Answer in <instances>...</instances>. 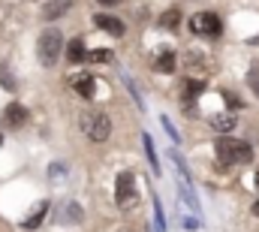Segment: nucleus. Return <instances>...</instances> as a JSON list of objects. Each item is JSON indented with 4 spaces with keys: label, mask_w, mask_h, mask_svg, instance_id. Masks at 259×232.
Here are the masks:
<instances>
[{
    "label": "nucleus",
    "mask_w": 259,
    "mask_h": 232,
    "mask_svg": "<svg viewBox=\"0 0 259 232\" xmlns=\"http://www.w3.org/2000/svg\"><path fill=\"white\" fill-rule=\"evenodd\" d=\"M214 151L220 157V163L226 166H235V163H250L253 160V148L241 139H232V136H220L214 142Z\"/></svg>",
    "instance_id": "nucleus-1"
},
{
    "label": "nucleus",
    "mask_w": 259,
    "mask_h": 232,
    "mask_svg": "<svg viewBox=\"0 0 259 232\" xmlns=\"http://www.w3.org/2000/svg\"><path fill=\"white\" fill-rule=\"evenodd\" d=\"M61 52H64V33L55 30V27L42 30V33H39V43H36L39 63H42V66H55L58 58H61Z\"/></svg>",
    "instance_id": "nucleus-2"
},
{
    "label": "nucleus",
    "mask_w": 259,
    "mask_h": 232,
    "mask_svg": "<svg viewBox=\"0 0 259 232\" xmlns=\"http://www.w3.org/2000/svg\"><path fill=\"white\" fill-rule=\"evenodd\" d=\"M81 130L91 142H106L112 136V121L103 112H84L81 115Z\"/></svg>",
    "instance_id": "nucleus-3"
},
{
    "label": "nucleus",
    "mask_w": 259,
    "mask_h": 232,
    "mask_svg": "<svg viewBox=\"0 0 259 232\" xmlns=\"http://www.w3.org/2000/svg\"><path fill=\"white\" fill-rule=\"evenodd\" d=\"M115 199H118L121 208H133V205H136L139 193H136V178L130 172H121L115 178Z\"/></svg>",
    "instance_id": "nucleus-4"
},
{
    "label": "nucleus",
    "mask_w": 259,
    "mask_h": 232,
    "mask_svg": "<svg viewBox=\"0 0 259 232\" xmlns=\"http://www.w3.org/2000/svg\"><path fill=\"white\" fill-rule=\"evenodd\" d=\"M190 30H193L196 36H220L223 24H220V18L214 12H196L193 18H190Z\"/></svg>",
    "instance_id": "nucleus-5"
},
{
    "label": "nucleus",
    "mask_w": 259,
    "mask_h": 232,
    "mask_svg": "<svg viewBox=\"0 0 259 232\" xmlns=\"http://www.w3.org/2000/svg\"><path fill=\"white\" fill-rule=\"evenodd\" d=\"M94 24H97L100 30L112 33V36H124V33H127V24H124L121 18H115V15H97Z\"/></svg>",
    "instance_id": "nucleus-6"
},
{
    "label": "nucleus",
    "mask_w": 259,
    "mask_h": 232,
    "mask_svg": "<svg viewBox=\"0 0 259 232\" xmlns=\"http://www.w3.org/2000/svg\"><path fill=\"white\" fill-rule=\"evenodd\" d=\"M69 85H72V91H75L78 97H84V100H91V97L97 94V82H94V75H88V72H78Z\"/></svg>",
    "instance_id": "nucleus-7"
},
{
    "label": "nucleus",
    "mask_w": 259,
    "mask_h": 232,
    "mask_svg": "<svg viewBox=\"0 0 259 232\" xmlns=\"http://www.w3.org/2000/svg\"><path fill=\"white\" fill-rule=\"evenodd\" d=\"M175 66H178V55L172 49H160L154 55V69L157 72H175Z\"/></svg>",
    "instance_id": "nucleus-8"
},
{
    "label": "nucleus",
    "mask_w": 259,
    "mask_h": 232,
    "mask_svg": "<svg viewBox=\"0 0 259 232\" xmlns=\"http://www.w3.org/2000/svg\"><path fill=\"white\" fill-rule=\"evenodd\" d=\"M27 121V109L21 106V103H9L6 109H3V124L6 127H21Z\"/></svg>",
    "instance_id": "nucleus-9"
},
{
    "label": "nucleus",
    "mask_w": 259,
    "mask_h": 232,
    "mask_svg": "<svg viewBox=\"0 0 259 232\" xmlns=\"http://www.w3.org/2000/svg\"><path fill=\"white\" fill-rule=\"evenodd\" d=\"M46 214H49V202H36V208L21 220V229H36V226L46 220Z\"/></svg>",
    "instance_id": "nucleus-10"
},
{
    "label": "nucleus",
    "mask_w": 259,
    "mask_h": 232,
    "mask_svg": "<svg viewBox=\"0 0 259 232\" xmlns=\"http://www.w3.org/2000/svg\"><path fill=\"white\" fill-rule=\"evenodd\" d=\"M211 127H214V133H232V130H235V115H232V112L214 115L211 118Z\"/></svg>",
    "instance_id": "nucleus-11"
},
{
    "label": "nucleus",
    "mask_w": 259,
    "mask_h": 232,
    "mask_svg": "<svg viewBox=\"0 0 259 232\" xmlns=\"http://www.w3.org/2000/svg\"><path fill=\"white\" fill-rule=\"evenodd\" d=\"M69 6H72V0H49L46 9H42V15L46 18H61L64 12H69Z\"/></svg>",
    "instance_id": "nucleus-12"
},
{
    "label": "nucleus",
    "mask_w": 259,
    "mask_h": 232,
    "mask_svg": "<svg viewBox=\"0 0 259 232\" xmlns=\"http://www.w3.org/2000/svg\"><path fill=\"white\" fill-rule=\"evenodd\" d=\"M66 58H69V63H88L84 43H81V40H72V43L66 46Z\"/></svg>",
    "instance_id": "nucleus-13"
},
{
    "label": "nucleus",
    "mask_w": 259,
    "mask_h": 232,
    "mask_svg": "<svg viewBox=\"0 0 259 232\" xmlns=\"http://www.w3.org/2000/svg\"><path fill=\"white\" fill-rule=\"evenodd\" d=\"M0 88L3 91H15L18 88V79H15V72H12L9 63H0Z\"/></svg>",
    "instance_id": "nucleus-14"
},
{
    "label": "nucleus",
    "mask_w": 259,
    "mask_h": 232,
    "mask_svg": "<svg viewBox=\"0 0 259 232\" xmlns=\"http://www.w3.org/2000/svg\"><path fill=\"white\" fill-rule=\"evenodd\" d=\"M142 142H145V157H148V163H151L154 175H160L163 169H160V160H157V151H154V142H151V136L145 133V136H142Z\"/></svg>",
    "instance_id": "nucleus-15"
},
{
    "label": "nucleus",
    "mask_w": 259,
    "mask_h": 232,
    "mask_svg": "<svg viewBox=\"0 0 259 232\" xmlns=\"http://www.w3.org/2000/svg\"><path fill=\"white\" fill-rule=\"evenodd\" d=\"M61 217H64L66 223H81V220H84V211L78 208V202H66V205H64V214H61Z\"/></svg>",
    "instance_id": "nucleus-16"
},
{
    "label": "nucleus",
    "mask_w": 259,
    "mask_h": 232,
    "mask_svg": "<svg viewBox=\"0 0 259 232\" xmlns=\"http://www.w3.org/2000/svg\"><path fill=\"white\" fill-rule=\"evenodd\" d=\"M154 220H157V232H166V214H163V205L157 196H154Z\"/></svg>",
    "instance_id": "nucleus-17"
},
{
    "label": "nucleus",
    "mask_w": 259,
    "mask_h": 232,
    "mask_svg": "<svg viewBox=\"0 0 259 232\" xmlns=\"http://www.w3.org/2000/svg\"><path fill=\"white\" fill-rule=\"evenodd\" d=\"M160 124H163V130H166V133H169V139H172V142H175V145H181V133H178V130H175V124H172V121H169V118H166V115L160 118Z\"/></svg>",
    "instance_id": "nucleus-18"
},
{
    "label": "nucleus",
    "mask_w": 259,
    "mask_h": 232,
    "mask_svg": "<svg viewBox=\"0 0 259 232\" xmlns=\"http://www.w3.org/2000/svg\"><path fill=\"white\" fill-rule=\"evenodd\" d=\"M178 21H181V12H178V9H169V12L160 18V24H163V27H178Z\"/></svg>",
    "instance_id": "nucleus-19"
},
{
    "label": "nucleus",
    "mask_w": 259,
    "mask_h": 232,
    "mask_svg": "<svg viewBox=\"0 0 259 232\" xmlns=\"http://www.w3.org/2000/svg\"><path fill=\"white\" fill-rule=\"evenodd\" d=\"M88 60H94V63H109V60H112V52H109V49H97V52H88Z\"/></svg>",
    "instance_id": "nucleus-20"
},
{
    "label": "nucleus",
    "mask_w": 259,
    "mask_h": 232,
    "mask_svg": "<svg viewBox=\"0 0 259 232\" xmlns=\"http://www.w3.org/2000/svg\"><path fill=\"white\" fill-rule=\"evenodd\" d=\"M247 85H250V91L259 97V66H250V72H247Z\"/></svg>",
    "instance_id": "nucleus-21"
},
{
    "label": "nucleus",
    "mask_w": 259,
    "mask_h": 232,
    "mask_svg": "<svg viewBox=\"0 0 259 232\" xmlns=\"http://www.w3.org/2000/svg\"><path fill=\"white\" fill-rule=\"evenodd\" d=\"M184 229L196 232V229H199V220H196V217H184Z\"/></svg>",
    "instance_id": "nucleus-22"
},
{
    "label": "nucleus",
    "mask_w": 259,
    "mask_h": 232,
    "mask_svg": "<svg viewBox=\"0 0 259 232\" xmlns=\"http://www.w3.org/2000/svg\"><path fill=\"white\" fill-rule=\"evenodd\" d=\"M64 172H66V166H61V163H55V166H52V178H55V181H58Z\"/></svg>",
    "instance_id": "nucleus-23"
},
{
    "label": "nucleus",
    "mask_w": 259,
    "mask_h": 232,
    "mask_svg": "<svg viewBox=\"0 0 259 232\" xmlns=\"http://www.w3.org/2000/svg\"><path fill=\"white\" fill-rule=\"evenodd\" d=\"M226 103H229V106H232V109H241V100H235V97H232V94H226Z\"/></svg>",
    "instance_id": "nucleus-24"
},
{
    "label": "nucleus",
    "mask_w": 259,
    "mask_h": 232,
    "mask_svg": "<svg viewBox=\"0 0 259 232\" xmlns=\"http://www.w3.org/2000/svg\"><path fill=\"white\" fill-rule=\"evenodd\" d=\"M97 3H103V6H115L118 0H97Z\"/></svg>",
    "instance_id": "nucleus-25"
},
{
    "label": "nucleus",
    "mask_w": 259,
    "mask_h": 232,
    "mask_svg": "<svg viewBox=\"0 0 259 232\" xmlns=\"http://www.w3.org/2000/svg\"><path fill=\"white\" fill-rule=\"evenodd\" d=\"M253 214H259V199H256V205H253Z\"/></svg>",
    "instance_id": "nucleus-26"
},
{
    "label": "nucleus",
    "mask_w": 259,
    "mask_h": 232,
    "mask_svg": "<svg viewBox=\"0 0 259 232\" xmlns=\"http://www.w3.org/2000/svg\"><path fill=\"white\" fill-rule=\"evenodd\" d=\"M256 187H259V172H256Z\"/></svg>",
    "instance_id": "nucleus-27"
},
{
    "label": "nucleus",
    "mask_w": 259,
    "mask_h": 232,
    "mask_svg": "<svg viewBox=\"0 0 259 232\" xmlns=\"http://www.w3.org/2000/svg\"><path fill=\"white\" fill-rule=\"evenodd\" d=\"M0 142H3V136H0Z\"/></svg>",
    "instance_id": "nucleus-28"
}]
</instances>
